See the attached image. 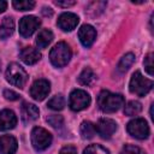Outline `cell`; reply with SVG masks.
<instances>
[{
  "mask_svg": "<svg viewBox=\"0 0 154 154\" xmlns=\"http://www.w3.org/2000/svg\"><path fill=\"white\" fill-rule=\"evenodd\" d=\"M51 63L55 67L65 66L71 59V48L66 42H58L49 53Z\"/></svg>",
  "mask_w": 154,
  "mask_h": 154,
  "instance_id": "7a4b0ae2",
  "label": "cell"
},
{
  "mask_svg": "<svg viewBox=\"0 0 154 154\" xmlns=\"http://www.w3.org/2000/svg\"><path fill=\"white\" fill-rule=\"evenodd\" d=\"M59 154H77V149L73 146H66V147L61 148Z\"/></svg>",
  "mask_w": 154,
  "mask_h": 154,
  "instance_id": "f546056e",
  "label": "cell"
},
{
  "mask_svg": "<svg viewBox=\"0 0 154 154\" xmlns=\"http://www.w3.org/2000/svg\"><path fill=\"white\" fill-rule=\"evenodd\" d=\"M52 143V135L46 129L36 126L31 131V144L37 152L47 149Z\"/></svg>",
  "mask_w": 154,
  "mask_h": 154,
  "instance_id": "5b68a950",
  "label": "cell"
},
{
  "mask_svg": "<svg viewBox=\"0 0 154 154\" xmlns=\"http://www.w3.org/2000/svg\"><path fill=\"white\" fill-rule=\"evenodd\" d=\"M51 109H54V111H60L64 108L65 106V99L63 95H55L53 96L49 101H48V105H47Z\"/></svg>",
  "mask_w": 154,
  "mask_h": 154,
  "instance_id": "603a6c76",
  "label": "cell"
},
{
  "mask_svg": "<svg viewBox=\"0 0 154 154\" xmlns=\"http://www.w3.org/2000/svg\"><path fill=\"white\" fill-rule=\"evenodd\" d=\"M20 117H22V120L24 123H31L34 120H36L40 116V112H38V108L34 105V103H29V102H24L22 108H20Z\"/></svg>",
  "mask_w": 154,
  "mask_h": 154,
  "instance_id": "5bb4252c",
  "label": "cell"
},
{
  "mask_svg": "<svg viewBox=\"0 0 154 154\" xmlns=\"http://www.w3.org/2000/svg\"><path fill=\"white\" fill-rule=\"evenodd\" d=\"M47 122L48 124H51L53 128L58 129V128H61L63 124H64V118L59 114H52V116H48L47 117Z\"/></svg>",
  "mask_w": 154,
  "mask_h": 154,
  "instance_id": "484cf974",
  "label": "cell"
},
{
  "mask_svg": "<svg viewBox=\"0 0 154 154\" xmlns=\"http://www.w3.org/2000/svg\"><path fill=\"white\" fill-rule=\"evenodd\" d=\"M143 65H144V69L146 71L148 72L149 76H153L154 75V66H153V53H149L146 58H144V61H143Z\"/></svg>",
  "mask_w": 154,
  "mask_h": 154,
  "instance_id": "4316f807",
  "label": "cell"
},
{
  "mask_svg": "<svg viewBox=\"0 0 154 154\" xmlns=\"http://www.w3.org/2000/svg\"><path fill=\"white\" fill-rule=\"evenodd\" d=\"M152 88H153L152 79L143 77L140 71L134 72L131 79H130V84H129V89L132 94H135L137 96H144L152 90Z\"/></svg>",
  "mask_w": 154,
  "mask_h": 154,
  "instance_id": "3957f363",
  "label": "cell"
},
{
  "mask_svg": "<svg viewBox=\"0 0 154 154\" xmlns=\"http://www.w3.org/2000/svg\"><path fill=\"white\" fill-rule=\"evenodd\" d=\"M83 154H109V152L100 144H90L84 149Z\"/></svg>",
  "mask_w": 154,
  "mask_h": 154,
  "instance_id": "d4e9b609",
  "label": "cell"
},
{
  "mask_svg": "<svg viewBox=\"0 0 154 154\" xmlns=\"http://www.w3.org/2000/svg\"><path fill=\"white\" fill-rule=\"evenodd\" d=\"M40 24H41V22L37 17L25 16L19 20V34L23 37H29L36 31V29L40 26Z\"/></svg>",
  "mask_w": 154,
  "mask_h": 154,
  "instance_id": "ba28073f",
  "label": "cell"
},
{
  "mask_svg": "<svg viewBox=\"0 0 154 154\" xmlns=\"http://www.w3.org/2000/svg\"><path fill=\"white\" fill-rule=\"evenodd\" d=\"M97 105L102 112L113 113L124 105V97L120 94H113L108 90H102L99 94Z\"/></svg>",
  "mask_w": 154,
  "mask_h": 154,
  "instance_id": "6da1fadb",
  "label": "cell"
},
{
  "mask_svg": "<svg viewBox=\"0 0 154 154\" xmlns=\"http://www.w3.org/2000/svg\"><path fill=\"white\" fill-rule=\"evenodd\" d=\"M53 40V32L48 29H43L38 32L36 37V45L38 48H46Z\"/></svg>",
  "mask_w": 154,
  "mask_h": 154,
  "instance_id": "ac0fdd59",
  "label": "cell"
},
{
  "mask_svg": "<svg viewBox=\"0 0 154 154\" xmlns=\"http://www.w3.org/2000/svg\"><path fill=\"white\" fill-rule=\"evenodd\" d=\"M69 105H70V108L72 111H75V112L82 111V109L87 108L90 105V96L85 90L75 89L70 94Z\"/></svg>",
  "mask_w": 154,
  "mask_h": 154,
  "instance_id": "8992f818",
  "label": "cell"
},
{
  "mask_svg": "<svg viewBox=\"0 0 154 154\" xmlns=\"http://www.w3.org/2000/svg\"><path fill=\"white\" fill-rule=\"evenodd\" d=\"M95 130L102 138H111L117 130V123L113 119L102 118L96 123Z\"/></svg>",
  "mask_w": 154,
  "mask_h": 154,
  "instance_id": "30bf717a",
  "label": "cell"
},
{
  "mask_svg": "<svg viewBox=\"0 0 154 154\" xmlns=\"http://www.w3.org/2000/svg\"><path fill=\"white\" fill-rule=\"evenodd\" d=\"M126 130L132 137L138 140H144L149 136V126L143 118H135L130 120L126 125Z\"/></svg>",
  "mask_w": 154,
  "mask_h": 154,
  "instance_id": "52a82bcc",
  "label": "cell"
},
{
  "mask_svg": "<svg viewBox=\"0 0 154 154\" xmlns=\"http://www.w3.org/2000/svg\"><path fill=\"white\" fill-rule=\"evenodd\" d=\"M17 124V117L13 111L4 109L0 112V131L11 130Z\"/></svg>",
  "mask_w": 154,
  "mask_h": 154,
  "instance_id": "4fadbf2b",
  "label": "cell"
},
{
  "mask_svg": "<svg viewBox=\"0 0 154 154\" xmlns=\"http://www.w3.org/2000/svg\"><path fill=\"white\" fill-rule=\"evenodd\" d=\"M7 7V2L4 0H0V13H2Z\"/></svg>",
  "mask_w": 154,
  "mask_h": 154,
  "instance_id": "1f68e13d",
  "label": "cell"
},
{
  "mask_svg": "<svg viewBox=\"0 0 154 154\" xmlns=\"http://www.w3.org/2000/svg\"><path fill=\"white\" fill-rule=\"evenodd\" d=\"M0 66H1V63H0Z\"/></svg>",
  "mask_w": 154,
  "mask_h": 154,
  "instance_id": "836d02e7",
  "label": "cell"
},
{
  "mask_svg": "<svg viewBox=\"0 0 154 154\" xmlns=\"http://www.w3.org/2000/svg\"><path fill=\"white\" fill-rule=\"evenodd\" d=\"M120 154H146L141 148L136 147V146H131V144H128L123 148L122 153Z\"/></svg>",
  "mask_w": 154,
  "mask_h": 154,
  "instance_id": "83f0119b",
  "label": "cell"
},
{
  "mask_svg": "<svg viewBox=\"0 0 154 154\" xmlns=\"http://www.w3.org/2000/svg\"><path fill=\"white\" fill-rule=\"evenodd\" d=\"M75 4H76V1H55V5H58V6H63V7L73 6Z\"/></svg>",
  "mask_w": 154,
  "mask_h": 154,
  "instance_id": "4dcf8cb0",
  "label": "cell"
},
{
  "mask_svg": "<svg viewBox=\"0 0 154 154\" xmlns=\"http://www.w3.org/2000/svg\"><path fill=\"white\" fill-rule=\"evenodd\" d=\"M17 140L11 135H2L0 137V154H14L17 150Z\"/></svg>",
  "mask_w": 154,
  "mask_h": 154,
  "instance_id": "9a60e30c",
  "label": "cell"
},
{
  "mask_svg": "<svg viewBox=\"0 0 154 154\" xmlns=\"http://www.w3.org/2000/svg\"><path fill=\"white\" fill-rule=\"evenodd\" d=\"M4 96H5V99L11 100V101H14V100H18L19 99V95L16 91L10 90V89H5L4 90Z\"/></svg>",
  "mask_w": 154,
  "mask_h": 154,
  "instance_id": "f1b7e54d",
  "label": "cell"
},
{
  "mask_svg": "<svg viewBox=\"0 0 154 154\" xmlns=\"http://www.w3.org/2000/svg\"><path fill=\"white\" fill-rule=\"evenodd\" d=\"M95 78H96V76H95L94 71H93L91 69H89V67H85V69L79 73V76H78V82H79V84H82V85H90V84H93V82L95 81Z\"/></svg>",
  "mask_w": 154,
  "mask_h": 154,
  "instance_id": "d6986e66",
  "label": "cell"
},
{
  "mask_svg": "<svg viewBox=\"0 0 154 154\" xmlns=\"http://www.w3.org/2000/svg\"><path fill=\"white\" fill-rule=\"evenodd\" d=\"M134 61H135V55H134L132 53L125 54V55L120 59V61H119V64H118V71H119V72H125V71L134 64Z\"/></svg>",
  "mask_w": 154,
  "mask_h": 154,
  "instance_id": "44dd1931",
  "label": "cell"
},
{
  "mask_svg": "<svg viewBox=\"0 0 154 154\" xmlns=\"http://www.w3.org/2000/svg\"><path fill=\"white\" fill-rule=\"evenodd\" d=\"M96 134V130H95V125L90 122H83L81 124V135L83 138H93L94 135Z\"/></svg>",
  "mask_w": 154,
  "mask_h": 154,
  "instance_id": "ffe728a7",
  "label": "cell"
},
{
  "mask_svg": "<svg viewBox=\"0 0 154 154\" xmlns=\"http://www.w3.org/2000/svg\"><path fill=\"white\" fill-rule=\"evenodd\" d=\"M42 13L45 14V16H52V8H49V7H43V10H42Z\"/></svg>",
  "mask_w": 154,
  "mask_h": 154,
  "instance_id": "d6a6232c",
  "label": "cell"
},
{
  "mask_svg": "<svg viewBox=\"0 0 154 154\" xmlns=\"http://www.w3.org/2000/svg\"><path fill=\"white\" fill-rule=\"evenodd\" d=\"M12 5L16 10L18 11H28V10H32L35 7V1L32 0H20V1H12Z\"/></svg>",
  "mask_w": 154,
  "mask_h": 154,
  "instance_id": "cb8c5ba5",
  "label": "cell"
},
{
  "mask_svg": "<svg viewBox=\"0 0 154 154\" xmlns=\"http://www.w3.org/2000/svg\"><path fill=\"white\" fill-rule=\"evenodd\" d=\"M51 90V83L47 79H37L32 83L30 88V95L36 101H42L48 96V93Z\"/></svg>",
  "mask_w": 154,
  "mask_h": 154,
  "instance_id": "9c48e42d",
  "label": "cell"
},
{
  "mask_svg": "<svg viewBox=\"0 0 154 154\" xmlns=\"http://www.w3.org/2000/svg\"><path fill=\"white\" fill-rule=\"evenodd\" d=\"M142 109V105L138 102V101H129L126 105H125V108H124V113L126 116H136L141 112Z\"/></svg>",
  "mask_w": 154,
  "mask_h": 154,
  "instance_id": "7402d4cb",
  "label": "cell"
},
{
  "mask_svg": "<svg viewBox=\"0 0 154 154\" xmlns=\"http://www.w3.org/2000/svg\"><path fill=\"white\" fill-rule=\"evenodd\" d=\"M78 37L84 47H90L96 38V30L89 24H84L78 30Z\"/></svg>",
  "mask_w": 154,
  "mask_h": 154,
  "instance_id": "7c38bea8",
  "label": "cell"
},
{
  "mask_svg": "<svg viewBox=\"0 0 154 154\" xmlns=\"http://www.w3.org/2000/svg\"><path fill=\"white\" fill-rule=\"evenodd\" d=\"M78 22H79V18H78L77 14L71 13V12H64V13H61L59 16L57 24L61 30L71 31L77 26Z\"/></svg>",
  "mask_w": 154,
  "mask_h": 154,
  "instance_id": "8fae6325",
  "label": "cell"
},
{
  "mask_svg": "<svg viewBox=\"0 0 154 154\" xmlns=\"http://www.w3.org/2000/svg\"><path fill=\"white\" fill-rule=\"evenodd\" d=\"M6 79L7 82H10L12 85L18 87V88H23L28 81V73L25 72V70L16 63H12L7 66L6 70Z\"/></svg>",
  "mask_w": 154,
  "mask_h": 154,
  "instance_id": "277c9868",
  "label": "cell"
},
{
  "mask_svg": "<svg viewBox=\"0 0 154 154\" xmlns=\"http://www.w3.org/2000/svg\"><path fill=\"white\" fill-rule=\"evenodd\" d=\"M19 57L22 61L25 63L26 65H34L41 59V53L34 47H25L22 49Z\"/></svg>",
  "mask_w": 154,
  "mask_h": 154,
  "instance_id": "2e32d148",
  "label": "cell"
},
{
  "mask_svg": "<svg viewBox=\"0 0 154 154\" xmlns=\"http://www.w3.org/2000/svg\"><path fill=\"white\" fill-rule=\"evenodd\" d=\"M14 31V22L11 17H5L0 24V38L5 40L10 37Z\"/></svg>",
  "mask_w": 154,
  "mask_h": 154,
  "instance_id": "e0dca14e",
  "label": "cell"
}]
</instances>
